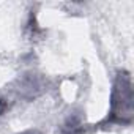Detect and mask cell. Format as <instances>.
<instances>
[{
  "label": "cell",
  "instance_id": "cell-1",
  "mask_svg": "<svg viewBox=\"0 0 134 134\" xmlns=\"http://www.w3.org/2000/svg\"><path fill=\"white\" fill-rule=\"evenodd\" d=\"M109 120L115 123H131L132 120V84L126 71H120L115 77Z\"/></svg>",
  "mask_w": 134,
  "mask_h": 134
}]
</instances>
